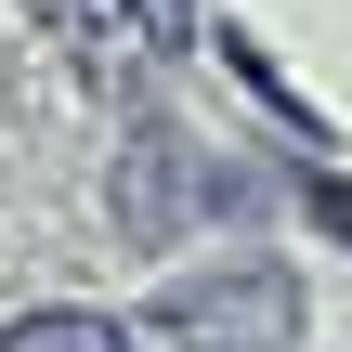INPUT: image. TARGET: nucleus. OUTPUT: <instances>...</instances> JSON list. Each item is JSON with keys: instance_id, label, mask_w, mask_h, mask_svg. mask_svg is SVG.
I'll use <instances>...</instances> for the list:
<instances>
[{"instance_id": "obj_1", "label": "nucleus", "mask_w": 352, "mask_h": 352, "mask_svg": "<svg viewBox=\"0 0 352 352\" xmlns=\"http://www.w3.org/2000/svg\"><path fill=\"white\" fill-rule=\"evenodd\" d=\"M0 352H131V327H104V314H26V327H0Z\"/></svg>"}]
</instances>
